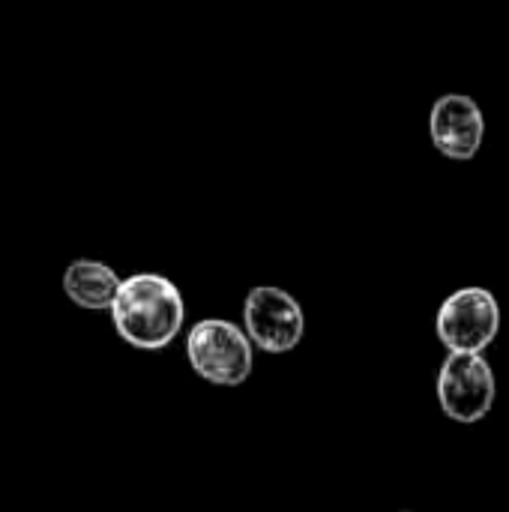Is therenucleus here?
<instances>
[{
    "instance_id": "8",
    "label": "nucleus",
    "mask_w": 509,
    "mask_h": 512,
    "mask_svg": "<svg viewBox=\"0 0 509 512\" xmlns=\"http://www.w3.org/2000/svg\"><path fill=\"white\" fill-rule=\"evenodd\" d=\"M402 512H411V510H402Z\"/></svg>"
},
{
    "instance_id": "1",
    "label": "nucleus",
    "mask_w": 509,
    "mask_h": 512,
    "mask_svg": "<svg viewBox=\"0 0 509 512\" xmlns=\"http://www.w3.org/2000/svg\"><path fill=\"white\" fill-rule=\"evenodd\" d=\"M186 318L180 288L162 273H132L123 279L120 294L111 306L117 336L138 351L168 348Z\"/></svg>"
},
{
    "instance_id": "5",
    "label": "nucleus",
    "mask_w": 509,
    "mask_h": 512,
    "mask_svg": "<svg viewBox=\"0 0 509 512\" xmlns=\"http://www.w3.org/2000/svg\"><path fill=\"white\" fill-rule=\"evenodd\" d=\"M243 330L264 354H288L303 342L306 315L285 288L258 285L243 303Z\"/></svg>"
},
{
    "instance_id": "7",
    "label": "nucleus",
    "mask_w": 509,
    "mask_h": 512,
    "mask_svg": "<svg viewBox=\"0 0 509 512\" xmlns=\"http://www.w3.org/2000/svg\"><path fill=\"white\" fill-rule=\"evenodd\" d=\"M120 285L123 279L102 261L78 258L63 270V294L87 312L111 309L120 294Z\"/></svg>"
},
{
    "instance_id": "6",
    "label": "nucleus",
    "mask_w": 509,
    "mask_h": 512,
    "mask_svg": "<svg viewBox=\"0 0 509 512\" xmlns=\"http://www.w3.org/2000/svg\"><path fill=\"white\" fill-rule=\"evenodd\" d=\"M429 138L435 150L447 159H474L486 138L483 108L468 93H444L429 111Z\"/></svg>"
},
{
    "instance_id": "2",
    "label": "nucleus",
    "mask_w": 509,
    "mask_h": 512,
    "mask_svg": "<svg viewBox=\"0 0 509 512\" xmlns=\"http://www.w3.org/2000/svg\"><path fill=\"white\" fill-rule=\"evenodd\" d=\"M186 360L207 384L240 387L252 375L255 345L240 324L225 318H204L186 336Z\"/></svg>"
},
{
    "instance_id": "4",
    "label": "nucleus",
    "mask_w": 509,
    "mask_h": 512,
    "mask_svg": "<svg viewBox=\"0 0 509 512\" xmlns=\"http://www.w3.org/2000/svg\"><path fill=\"white\" fill-rule=\"evenodd\" d=\"M495 372L483 354H447L438 372V405L462 426H474L495 408Z\"/></svg>"
},
{
    "instance_id": "3",
    "label": "nucleus",
    "mask_w": 509,
    "mask_h": 512,
    "mask_svg": "<svg viewBox=\"0 0 509 512\" xmlns=\"http://www.w3.org/2000/svg\"><path fill=\"white\" fill-rule=\"evenodd\" d=\"M435 333L450 354H483L501 333V306L489 288L453 291L438 315Z\"/></svg>"
}]
</instances>
